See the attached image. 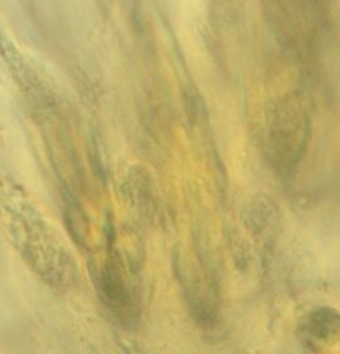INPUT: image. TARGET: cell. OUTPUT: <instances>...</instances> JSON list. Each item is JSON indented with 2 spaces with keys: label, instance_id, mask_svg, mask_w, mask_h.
Listing matches in <instances>:
<instances>
[{
  "label": "cell",
  "instance_id": "3957f363",
  "mask_svg": "<svg viewBox=\"0 0 340 354\" xmlns=\"http://www.w3.org/2000/svg\"><path fill=\"white\" fill-rule=\"evenodd\" d=\"M301 339L310 351H330V348L340 344L339 315L326 308L311 313L301 326Z\"/></svg>",
  "mask_w": 340,
  "mask_h": 354
},
{
  "label": "cell",
  "instance_id": "7a4b0ae2",
  "mask_svg": "<svg viewBox=\"0 0 340 354\" xmlns=\"http://www.w3.org/2000/svg\"><path fill=\"white\" fill-rule=\"evenodd\" d=\"M308 118L299 99L290 95L276 102L269 120L270 144L275 147L276 155H297L306 142Z\"/></svg>",
  "mask_w": 340,
  "mask_h": 354
},
{
  "label": "cell",
  "instance_id": "6da1fadb",
  "mask_svg": "<svg viewBox=\"0 0 340 354\" xmlns=\"http://www.w3.org/2000/svg\"><path fill=\"white\" fill-rule=\"evenodd\" d=\"M276 39L293 51L315 44L326 15V0H261Z\"/></svg>",
  "mask_w": 340,
  "mask_h": 354
}]
</instances>
